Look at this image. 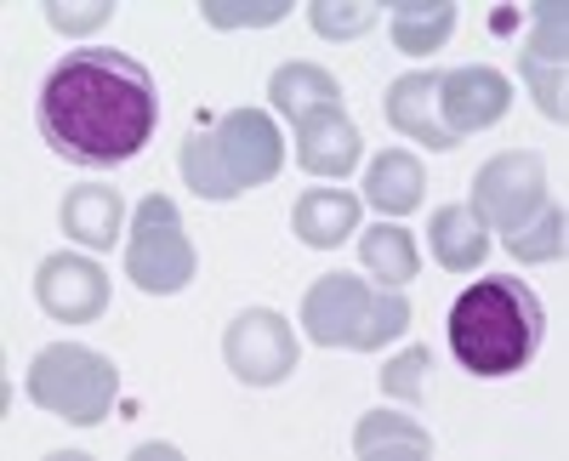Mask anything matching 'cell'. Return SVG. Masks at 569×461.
Instances as JSON below:
<instances>
[{"label":"cell","mask_w":569,"mask_h":461,"mask_svg":"<svg viewBox=\"0 0 569 461\" xmlns=\"http://www.w3.org/2000/svg\"><path fill=\"white\" fill-rule=\"evenodd\" d=\"M126 280L142 297H177L188 280H194V245H188L177 200L149 194L137 206L131 245H126Z\"/></svg>","instance_id":"cell-6"},{"label":"cell","mask_w":569,"mask_h":461,"mask_svg":"<svg viewBox=\"0 0 569 461\" xmlns=\"http://www.w3.org/2000/svg\"><path fill=\"white\" fill-rule=\"evenodd\" d=\"M222 359L228 371L240 377L246 388H279L284 377L297 371V331L291 319L273 308H246L222 337Z\"/></svg>","instance_id":"cell-8"},{"label":"cell","mask_w":569,"mask_h":461,"mask_svg":"<svg viewBox=\"0 0 569 461\" xmlns=\"http://www.w3.org/2000/svg\"><path fill=\"white\" fill-rule=\"evenodd\" d=\"M518 69H525L541 114L563 120V7H552V0L536 7V29H530V46H525V63Z\"/></svg>","instance_id":"cell-11"},{"label":"cell","mask_w":569,"mask_h":461,"mask_svg":"<svg viewBox=\"0 0 569 461\" xmlns=\"http://www.w3.org/2000/svg\"><path fill=\"white\" fill-rule=\"evenodd\" d=\"M297 160L313 177H348L359 166V131L342 109H319L308 120H297Z\"/></svg>","instance_id":"cell-13"},{"label":"cell","mask_w":569,"mask_h":461,"mask_svg":"<svg viewBox=\"0 0 569 461\" xmlns=\"http://www.w3.org/2000/svg\"><path fill=\"white\" fill-rule=\"evenodd\" d=\"M359 257H365V268H370L388 291L410 285V280H416V262H421L410 228H399V222H376L370 234L359 240Z\"/></svg>","instance_id":"cell-20"},{"label":"cell","mask_w":569,"mask_h":461,"mask_svg":"<svg viewBox=\"0 0 569 461\" xmlns=\"http://www.w3.org/2000/svg\"><path fill=\"white\" fill-rule=\"evenodd\" d=\"M177 166L200 200H240L279 177L284 137L268 109H228L222 120L188 131Z\"/></svg>","instance_id":"cell-3"},{"label":"cell","mask_w":569,"mask_h":461,"mask_svg":"<svg viewBox=\"0 0 569 461\" xmlns=\"http://www.w3.org/2000/svg\"><path fill=\"white\" fill-rule=\"evenodd\" d=\"M291 234L313 251L342 245L348 234H359V200L348 189H308L291 211Z\"/></svg>","instance_id":"cell-16"},{"label":"cell","mask_w":569,"mask_h":461,"mask_svg":"<svg viewBox=\"0 0 569 461\" xmlns=\"http://www.w3.org/2000/svg\"><path fill=\"white\" fill-rule=\"evenodd\" d=\"M427 382H433V353L427 348H410V353H399L388 371H382V388L393 393V399H421L427 393Z\"/></svg>","instance_id":"cell-23"},{"label":"cell","mask_w":569,"mask_h":461,"mask_svg":"<svg viewBox=\"0 0 569 461\" xmlns=\"http://www.w3.org/2000/svg\"><path fill=\"white\" fill-rule=\"evenodd\" d=\"M114 18L109 0H86V7H46V23L58 34H86V29H103Z\"/></svg>","instance_id":"cell-26"},{"label":"cell","mask_w":569,"mask_h":461,"mask_svg":"<svg viewBox=\"0 0 569 461\" xmlns=\"http://www.w3.org/2000/svg\"><path fill=\"white\" fill-rule=\"evenodd\" d=\"M421 189H427V177H421V160L405 154V149H388V154H376V166L365 171V200L376 211H388V217H405L421 206Z\"/></svg>","instance_id":"cell-19"},{"label":"cell","mask_w":569,"mask_h":461,"mask_svg":"<svg viewBox=\"0 0 569 461\" xmlns=\"http://www.w3.org/2000/svg\"><path fill=\"white\" fill-rule=\"evenodd\" d=\"M34 297H40V308L52 313V319H63V325H86V319H98V313L109 308L114 285H109L103 262L69 251V257H46V262H40Z\"/></svg>","instance_id":"cell-9"},{"label":"cell","mask_w":569,"mask_h":461,"mask_svg":"<svg viewBox=\"0 0 569 461\" xmlns=\"http://www.w3.org/2000/svg\"><path fill=\"white\" fill-rule=\"evenodd\" d=\"M268 98H273V109L284 120L297 126V120H308L319 109H342V86H337V74L319 69V63H284L268 80Z\"/></svg>","instance_id":"cell-17"},{"label":"cell","mask_w":569,"mask_h":461,"mask_svg":"<svg viewBox=\"0 0 569 461\" xmlns=\"http://www.w3.org/2000/svg\"><path fill=\"white\" fill-rule=\"evenodd\" d=\"M388 126L399 137H416L427 149H456V137L445 131L439 120V74L433 69H416V74H399L388 86Z\"/></svg>","instance_id":"cell-12"},{"label":"cell","mask_w":569,"mask_h":461,"mask_svg":"<svg viewBox=\"0 0 569 461\" xmlns=\"http://www.w3.org/2000/svg\"><path fill=\"white\" fill-rule=\"evenodd\" d=\"M507 109H512V80L501 69L467 63V69H445L439 74V120H445V131L456 137V143L467 131L496 126Z\"/></svg>","instance_id":"cell-10"},{"label":"cell","mask_w":569,"mask_h":461,"mask_svg":"<svg viewBox=\"0 0 569 461\" xmlns=\"http://www.w3.org/2000/svg\"><path fill=\"white\" fill-rule=\"evenodd\" d=\"M160 126L154 74L114 46H80L40 86V137L58 160L109 171L149 149Z\"/></svg>","instance_id":"cell-1"},{"label":"cell","mask_w":569,"mask_h":461,"mask_svg":"<svg viewBox=\"0 0 569 461\" xmlns=\"http://www.w3.org/2000/svg\"><path fill=\"white\" fill-rule=\"evenodd\" d=\"M450 29H456V7L450 0H427V7H393L388 12V34H393V46L399 52H410V58H421V52H439V46L450 40Z\"/></svg>","instance_id":"cell-21"},{"label":"cell","mask_w":569,"mask_h":461,"mask_svg":"<svg viewBox=\"0 0 569 461\" xmlns=\"http://www.w3.org/2000/svg\"><path fill=\"white\" fill-rule=\"evenodd\" d=\"M507 251L518 257V262H552V257H563V206H541L518 234H507Z\"/></svg>","instance_id":"cell-22"},{"label":"cell","mask_w":569,"mask_h":461,"mask_svg":"<svg viewBox=\"0 0 569 461\" xmlns=\"http://www.w3.org/2000/svg\"><path fill=\"white\" fill-rule=\"evenodd\" d=\"M405 325H410L405 291L370 285V280H359V273H325V280H313L308 297H302V331L319 348L370 353V348L393 342Z\"/></svg>","instance_id":"cell-4"},{"label":"cell","mask_w":569,"mask_h":461,"mask_svg":"<svg viewBox=\"0 0 569 461\" xmlns=\"http://www.w3.org/2000/svg\"><path fill=\"white\" fill-rule=\"evenodd\" d=\"M353 450L365 461H421V455H433V439H427L421 422L399 417V410H370L353 433Z\"/></svg>","instance_id":"cell-18"},{"label":"cell","mask_w":569,"mask_h":461,"mask_svg":"<svg viewBox=\"0 0 569 461\" xmlns=\"http://www.w3.org/2000/svg\"><path fill=\"white\" fill-rule=\"evenodd\" d=\"M541 206H547V166L530 149H507V154L485 160L479 177H472V211H479L485 228H496L501 240L518 234Z\"/></svg>","instance_id":"cell-7"},{"label":"cell","mask_w":569,"mask_h":461,"mask_svg":"<svg viewBox=\"0 0 569 461\" xmlns=\"http://www.w3.org/2000/svg\"><path fill=\"white\" fill-rule=\"evenodd\" d=\"M308 18L330 40H353V34H365L376 23V7H330V0H319V7H308Z\"/></svg>","instance_id":"cell-25"},{"label":"cell","mask_w":569,"mask_h":461,"mask_svg":"<svg viewBox=\"0 0 569 461\" xmlns=\"http://www.w3.org/2000/svg\"><path fill=\"white\" fill-rule=\"evenodd\" d=\"M29 399L52 417L74 422V428H91L103 422L114 399H120V371L114 359L86 348V342H58V348H40L34 364H29Z\"/></svg>","instance_id":"cell-5"},{"label":"cell","mask_w":569,"mask_h":461,"mask_svg":"<svg viewBox=\"0 0 569 461\" xmlns=\"http://www.w3.org/2000/svg\"><path fill=\"white\" fill-rule=\"evenodd\" d=\"M427 245H433V262L450 268V273H467L490 257V228L485 217L472 211L467 200L461 206H439L433 222H427Z\"/></svg>","instance_id":"cell-14"},{"label":"cell","mask_w":569,"mask_h":461,"mask_svg":"<svg viewBox=\"0 0 569 461\" xmlns=\"http://www.w3.org/2000/svg\"><path fill=\"white\" fill-rule=\"evenodd\" d=\"M541 331H547V313H541L536 291L525 280H512V273L467 285L450 308V353L472 377L525 371L541 348Z\"/></svg>","instance_id":"cell-2"},{"label":"cell","mask_w":569,"mask_h":461,"mask_svg":"<svg viewBox=\"0 0 569 461\" xmlns=\"http://www.w3.org/2000/svg\"><path fill=\"white\" fill-rule=\"evenodd\" d=\"M120 217H126V200L120 189H103V182H80L63 200V234L86 251H109L120 240Z\"/></svg>","instance_id":"cell-15"},{"label":"cell","mask_w":569,"mask_h":461,"mask_svg":"<svg viewBox=\"0 0 569 461\" xmlns=\"http://www.w3.org/2000/svg\"><path fill=\"white\" fill-rule=\"evenodd\" d=\"M206 23L211 29H262L284 18V0H257V7H228V0H206Z\"/></svg>","instance_id":"cell-24"}]
</instances>
